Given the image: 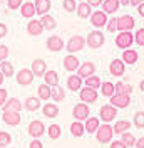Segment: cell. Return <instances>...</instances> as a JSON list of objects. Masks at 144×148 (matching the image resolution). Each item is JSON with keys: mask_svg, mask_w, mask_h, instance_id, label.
<instances>
[{"mask_svg": "<svg viewBox=\"0 0 144 148\" xmlns=\"http://www.w3.org/2000/svg\"><path fill=\"white\" fill-rule=\"evenodd\" d=\"M44 133H45V126L40 120H34L29 123V135L32 138H40Z\"/></svg>", "mask_w": 144, "mask_h": 148, "instance_id": "obj_9", "label": "cell"}, {"mask_svg": "<svg viewBox=\"0 0 144 148\" xmlns=\"http://www.w3.org/2000/svg\"><path fill=\"white\" fill-rule=\"evenodd\" d=\"M35 5L32 3V2H24L22 3V7H20V15L24 18H34L35 15Z\"/></svg>", "mask_w": 144, "mask_h": 148, "instance_id": "obj_20", "label": "cell"}, {"mask_svg": "<svg viewBox=\"0 0 144 148\" xmlns=\"http://www.w3.org/2000/svg\"><path fill=\"white\" fill-rule=\"evenodd\" d=\"M99 118H87L86 120V125H84V128L87 133H96L97 128H99Z\"/></svg>", "mask_w": 144, "mask_h": 148, "instance_id": "obj_34", "label": "cell"}, {"mask_svg": "<svg viewBox=\"0 0 144 148\" xmlns=\"http://www.w3.org/2000/svg\"><path fill=\"white\" fill-rule=\"evenodd\" d=\"M44 77V81H45V84H49L50 88H54V86H59V73H55V71H45V74L42 76Z\"/></svg>", "mask_w": 144, "mask_h": 148, "instance_id": "obj_23", "label": "cell"}, {"mask_svg": "<svg viewBox=\"0 0 144 148\" xmlns=\"http://www.w3.org/2000/svg\"><path fill=\"white\" fill-rule=\"evenodd\" d=\"M139 3H144V0H131V5H134V7H137Z\"/></svg>", "mask_w": 144, "mask_h": 148, "instance_id": "obj_56", "label": "cell"}, {"mask_svg": "<svg viewBox=\"0 0 144 148\" xmlns=\"http://www.w3.org/2000/svg\"><path fill=\"white\" fill-rule=\"evenodd\" d=\"M136 128H144V113L143 111H137L134 114V120H132Z\"/></svg>", "mask_w": 144, "mask_h": 148, "instance_id": "obj_42", "label": "cell"}, {"mask_svg": "<svg viewBox=\"0 0 144 148\" xmlns=\"http://www.w3.org/2000/svg\"><path fill=\"white\" fill-rule=\"evenodd\" d=\"M107 30L109 32H116L117 30V18H112V20H107Z\"/></svg>", "mask_w": 144, "mask_h": 148, "instance_id": "obj_48", "label": "cell"}, {"mask_svg": "<svg viewBox=\"0 0 144 148\" xmlns=\"http://www.w3.org/2000/svg\"><path fill=\"white\" fill-rule=\"evenodd\" d=\"M89 18H90V24L96 29H99V30L107 25V14H106L104 10H96V12H92Z\"/></svg>", "mask_w": 144, "mask_h": 148, "instance_id": "obj_4", "label": "cell"}, {"mask_svg": "<svg viewBox=\"0 0 144 148\" xmlns=\"http://www.w3.org/2000/svg\"><path fill=\"white\" fill-rule=\"evenodd\" d=\"M119 7H121L119 0H104L102 2V10L106 14H116L117 10H119Z\"/></svg>", "mask_w": 144, "mask_h": 148, "instance_id": "obj_26", "label": "cell"}, {"mask_svg": "<svg viewBox=\"0 0 144 148\" xmlns=\"http://www.w3.org/2000/svg\"><path fill=\"white\" fill-rule=\"evenodd\" d=\"M119 3L126 7V5H129V3H131V0H119Z\"/></svg>", "mask_w": 144, "mask_h": 148, "instance_id": "obj_57", "label": "cell"}, {"mask_svg": "<svg viewBox=\"0 0 144 148\" xmlns=\"http://www.w3.org/2000/svg\"><path fill=\"white\" fill-rule=\"evenodd\" d=\"M67 88L71 89V91H81L82 88V77L79 74H72L67 77Z\"/></svg>", "mask_w": 144, "mask_h": 148, "instance_id": "obj_21", "label": "cell"}, {"mask_svg": "<svg viewBox=\"0 0 144 148\" xmlns=\"http://www.w3.org/2000/svg\"><path fill=\"white\" fill-rule=\"evenodd\" d=\"M7 3H9V9L10 10H18L20 7H22L24 0H7Z\"/></svg>", "mask_w": 144, "mask_h": 148, "instance_id": "obj_46", "label": "cell"}, {"mask_svg": "<svg viewBox=\"0 0 144 148\" xmlns=\"http://www.w3.org/2000/svg\"><path fill=\"white\" fill-rule=\"evenodd\" d=\"M47 135H49V138L50 140H59L60 138V135H62V130H60V126L59 125H50L49 128H47Z\"/></svg>", "mask_w": 144, "mask_h": 148, "instance_id": "obj_36", "label": "cell"}, {"mask_svg": "<svg viewBox=\"0 0 144 148\" xmlns=\"http://www.w3.org/2000/svg\"><path fill=\"white\" fill-rule=\"evenodd\" d=\"M47 49H49L50 52H59V51L65 49V44H64L62 37H59V36H50L49 39H47Z\"/></svg>", "mask_w": 144, "mask_h": 148, "instance_id": "obj_12", "label": "cell"}, {"mask_svg": "<svg viewBox=\"0 0 144 148\" xmlns=\"http://www.w3.org/2000/svg\"><path fill=\"white\" fill-rule=\"evenodd\" d=\"M24 108L27 111H37L39 108H40V99L39 98H27L25 99V103H24Z\"/></svg>", "mask_w": 144, "mask_h": 148, "instance_id": "obj_33", "label": "cell"}, {"mask_svg": "<svg viewBox=\"0 0 144 148\" xmlns=\"http://www.w3.org/2000/svg\"><path fill=\"white\" fill-rule=\"evenodd\" d=\"M121 141L126 145L127 148L129 147H134L136 145V138H134V135L132 133H129V131H126V133H122V138H121Z\"/></svg>", "mask_w": 144, "mask_h": 148, "instance_id": "obj_41", "label": "cell"}, {"mask_svg": "<svg viewBox=\"0 0 144 148\" xmlns=\"http://www.w3.org/2000/svg\"><path fill=\"white\" fill-rule=\"evenodd\" d=\"M79 59L75 57L74 54H67L64 57V67H65V71H69V73H74V71H77L79 69Z\"/></svg>", "mask_w": 144, "mask_h": 148, "instance_id": "obj_15", "label": "cell"}, {"mask_svg": "<svg viewBox=\"0 0 144 148\" xmlns=\"http://www.w3.org/2000/svg\"><path fill=\"white\" fill-rule=\"evenodd\" d=\"M114 88H116L117 94H127V96H131V92H132V88L126 83H116Z\"/></svg>", "mask_w": 144, "mask_h": 148, "instance_id": "obj_39", "label": "cell"}, {"mask_svg": "<svg viewBox=\"0 0 144 148\" xmlns=\"http://www.w3.org/2000/svg\"><path fill=\"white\" fill-rule=\"evenodd\" d=\"M136 9H137V12H139V15H141V17H144V3H139Z\"/></svg>", "mask_w": 144, "mask_h": 148, "instance_id": "obj_55", "label": "cell"}, {"mask_svg": "<svg viewBox=\"0 0 144 148\" xmlns=\"http://www.w3.org/2000/svg\"><path fill=\"white\" fill-rule=\"evenodd\" d=\"M134 29V18L131 15H122L117 18V30L119 32H131Z\"/></svg>", "mask_w": 144, "mask_h": 148, "instance_id": "obj_11", "label": "cell"}, {"mask_svg": "<svg viewBox=\"0 0 144 148\" xmlns=\"http://www.w3.org/2000/svg\"><path fill=\"white\" fill-rule=\"evenodd\" d=\"M42 113H44V116H47V118H55V116H59V106L54 104V103H47L44 108H42Z\"/></svg>", "mask_w": 144, "mask_h": 148, "instance_id": "obj_29", "label": "cell"}, {"mask_svg": "<svg viewBox=\"0 0 144 148\" xmlns=\"http://www.w3.org/2000/svg\"><path fill=\"white\" fill-rule=\"evenodd\" d=\"M0 148H5V147H0Z\"/></svg>", "mask_w": 144, "mask_h": 148, "instance_id": "obj_60", "label": "cell"}, {"mask_svg": "<svg viewBox=\"0 0 144 148\" xmlns=\"http://www.w3.org/2000/svg\"><path fill=\"white\" fill-rule=\"evenodd\" d=\"M7 34H9V27H7L5 24H0V39L5 37Z\"/></svg>", "mask_w": 144, "mask_h": 148, "instance_id": "obj_51", "label": "cell"}, {"mask_svg": "<svg viewBox=\"0 0 144 148\" xmlns=\"http://www.w3.org/2000/svg\"><path fill=\"white\" fill-rule=\"evenodd\" d=\"M75 12H77V15L81 18H87V17H90V14H92V7H90L87 2H81V3H77Z\"/></svg>", "mask_w": 144, "mask_h": 148, "instance_id": "obj_25", "label": "cell"}, {"mask_svg": "<svg viewBox=\"0 0 144 148\" xmlns=\"http://www.w3.org/2000/svg\"><path fill=\"white\" fill-rule=\"evenodd\" d=\"M62 7H64L65 12H74V10L77 9V2H75V0H64Z\"/></svg>", "mask_w": 144, "mask_h": 148, "instance_id": "obj_44", "label": "cell"}, {"mask_svg": "<svg viewBox=\"0 0 144 148\" xmlns=\"http://www.w3.org/2000/svg\"><path fill=\"white\" fill-rule=\"evenodd\" d=\"M7 99H9V92H7V89L0 88V106H3Z\"/></svg>", "mask_w": 144, "mask_h": 148, "instance_id": "obj_49", "label": "cell"}, {"mask_svg": "<svg viewBox=\"0 0 144 148\" xmlns=\"http://www.w3.org/2000/svg\"><path fill=\"white\" fill-rule=\"evenodd\" d=\"M9 47L5 46V44H0V62H3L7 57H9Z\"/></svg>", "mask_w": 144, "mask_h": 148, "instance_id": "obj_47", "label": "cell"}, {"mask_svg": "<svg viewBox=\"0 0 144 148\" xmlns=\"http://www.w3.org/2000/svg\"><path fill=\"white\" fill-rule=\"evenodd\" d=\"M124 69H126V64H124V61L122 59H114L111 66H109V71L112 76H122L124 74Z\"/></svg>", "mask_w": 144, "mask_h": 148, "instance_id": "obj_18", "label": "cell"}, {"mask_svg": "<svg viewBox=\"0 0 144 148\" xmlns=\"http://www.w3.org/2000/svg\"><path fill=\"white\" fill-rule=\"evenodd\" d=\"M27 32L30 34V36H40L42 32H44V27H42V22L40 20H35V18H30L27 24Z\"/></svg>", "mask_w": 144, "mask_h": 148, "instance_id": "obj_16", "label": "cell"}, {"mask_svg": "<svg viewBox=\"0 0 144 148\" xmlns=\"http://www.w3.org/2000/svg\"><path fill=\"white\" fill-rule=\"evenodd\" d=\"M12 143V136L7 131H0V147H7Z\"/></svg>", "mask_w": 144, "mask_h": 148, "instance_id": "obj_43", "label": "cell"}, {"mask_svg": "<svg viewBox=\"0 0 144 148\" xmlns=\"http://www.w3.org/2000/svg\"><path fill=\"white\" fill-rule=\"evenodd\" d=\"M102 2L104 0H87V3L90 7H99V5H102Z\"/></svg>", "mask_w": 144, "mask_h": 148, "instance_id": "obj_53", "label": "cell"}, {"mask_svg": "<svg viewBox=\"0 0 144 148\" xmlns=\"http://www.w3.org/2000/svg\"><path fill=\"white\" fill-rule=\"evenodd\" d=\"M139 89H141V91L144 92V79H143V81H141V83H139Z\"/></svg>", "mask_w": 144, "mask_h": 148, "instance_id": "obj_58", "label": "cell"}, {"mask_svg": "<svg viewBox=\"0 0 144 148\" xmlns=\"http://www.w3.org/2000/svg\"><path fill=\"white\" fill-rule=\"evenodd\" d=\"M129 128H131V121H127V120H119V121H116L114 126H112L114 133H119V135L126 133Z\"/></svg>", "mask_w": 144, "mask_h": 148, "instance_id": "obj_31", "label": "cell"}, {"mask_svg": "<svg viewBox=\"0 0 144 148\" xmlns=\"http://www.w3.org/2000/svg\"><path fill=\"white\" fill-rule=\"evenodd\" d=\"M86 133V128H84V125H82V121H74L71 125V135L72 136H75V138H79Z\"/></svg>", "mask_w": 144, "mask_h": 148, "instance_id": "obj_32", "label": "cell"}, {"mask_svg": "<svg viewBox=\"0 0 144 148\" xmlns=\"http://www.w3.org/2000/svg\"><path fill=\"white\" fill-rule=\"evenodd\" d=\"M111 104L114 108H127L131 104V98L127 94H112L111 96Z\"/></svg>", "mask_w": 144, "mask_h": 148, "instance_id": "obj_14", "label": "cell"}, {"mask_svg": "<svg viewBox=\"0 0 144 148\" xmlns=\"http://www.w3.org/2000/svg\"><path fill=\"white\" fill-rule=\"evenodd\" d=\"M101 84H102V81L99 79V76H96V74L86 79V88H92V89H97V88H101Z\"/></svg>", "mask_w": 144, "mask_h": 148, "instance_id": "obj_40", "label": "cell"}, {"mask_svg": "<svg viewBox=\"0 0 144 148\" xmlns=\"http://www.w3.org/2000/svg\"><path fill=\"white\" fill-rule=\"evenodd\" d=\"M111 148H127V147L119 140V141H112V143H111Z\"/></svg>", "mask_w": 144, "mask_h": 148, "instance_id": "obj_52", "label": "cell"}, {"mask_svg": "<svg viewBox=\"0 0 144 148\" xmlns=\"http://www.w3.org/2000/svg\"><path fill=\"white\" fill-rule=\"evenodd\" d=\"M29 148H44V145H42V141H40L39 138H34L32 141H30Z\"/></svg>", "mask_w": 144, "mask_h": 148, "instance_id": "obj_50", "label": "cell"}, {"mask_svg": "<svg viewBox=\"0 0 144 148\" xmlns=\"http://www.w3.org/2000/svg\"><path fill=\"white\" fill-rule=\"evenodd\" d=\"M2 108H3V111H17V113H20V110L24 108V104L18 101L17 98H10V99L5 101V104Z\"/></svg>", "mask_w": 144, "mask_h": 148, "instance_id": "obj_22", "label": "cell"}, {"mask_svg": "<svg viewBox=\"0 0 144 148\" xmlns=\"http://www.w3.org/2000/svg\"><path fill=\"white\" fill-rule=\"evenodd\" d=\"M40 22H42V27L44 30H54L57 27V22H55V18L52 15H49V14H45L40 17Z\"/></svg>", "mask_w": 144, "mask_h": 148, "instance_id": "obj_28", "label": "cell"}, {"mask_svg": "<svg viewBox=\"0 0 144 148\" xmlns=\"http://www.w3.org/2000/svg\"><path fill=\"white\" fill-rule=\"evenodd\" d=\"M15 77H17V84H20V86H30L35 76L32 73V69L24 67V69H20V71L15 74Z\"/></svg>", "mask_w": 144, "mask_h": 148, "instance_id": "obj_8", "label": "cell"}, {"mask_svg": "<svg viewBox=\"0 0 144 148\" xmlns=\"http://www.w3.org/2000/svg\"><path fill=\"white\" fill-rule=\"evenodd\" d=\"M50 99H54V101H64L65 99V91H64V88L60 86H54L52 88V94H50Z\"/></svg>", "mask_w": 144, "mask_h": 148, "instance_id": "obj_35", "label": "cell"}, {"mask_svg": "<svg viewBox=\"0 0 144 148\" xmlns=\"http://www.w3.org/2000/svg\"><path fill=\"white\" fill-rule=\"evenodd\" d=\"M136 148H144V136H141L139 140H136Z\"/></svg>", "mask_w": 144, "mask_h": 148, "instance_id": "obj_54", "label": "cell"}, {"mask_svg": "<svg viewBox=\"0 0 144 148\" xmlns=\"http://www.w3.org/2000/svg\"><path fill=\"white\" fill-rule=\"evenodd\" d=\"M0 73L3 74L5 77H12L14 76V66L10 64L9 61H3V62H0Z\"/></svg>", "mask_w": 144, "mask_h": 148, "instance_id": "obj_38", "label": "cell"}, {"mask_svg": "<svg viewBox=\"0 0 144 148\" xmlns=\"http://www.w3.org/2000/svg\"><path fill=\"white\" fill-rule=\"evenodd\" d=\"M122 61H124V64H129V66L136 64L137 62V52L134 49H126L122 52Z\"/></svg>", "mask_w": 144, "mask_h": 148, "instance_id": "obj_27", "label": "cell"}, {"mask_svg": "<svg viewBox=\"0 0 144 148\" xmlns=\"http://www.w3.org/2000/svg\"><path fill=\"white\" fill-rule=\"evenodd\" d=\"M112 135H114V130H112V126L109 123L101 125L97 128V131H96V138H97L99 143H109L112 140Z\"/></svg>", "mask_w": 144, "mask_h": 148, "instance_id": "obj_2", "label": "cell"}, {"mask_svg": "<svg viewBox=\"0 0 144 148\" xmlns=\"http://www.w3.org/2000/svg\"><path fill=\"white\" fill-rule=\"evenodd\" d=\"M2 120L5 121L7 125H10V126H18V123H20V113H17V111H3Z\"/></svg>", "mask_w": 144, "mask_h": 148, "instance_id": "obj_17", "label": "cell"}, {"mask_svg": "<svg viewBox=\"0 0 144 148\" xmlns=\"http://www.w3.org/2000/svg\"><path fill=\"white\" fill-rule=\"evenodd\" d=\"M45 71H47V64H45L44 59H35L32 62V73H34V76H44Z\"/></svg>", "mask_w": 144, "mask_h": 148, "instance_id": "obj_24", "label": "cell"}, {"mask_svg": "<svg viewBox=\"0 0 144 148\" xmlns=\"http://www.w3.org/2000/svg\"><path fill=\"white\" fill-rule=\"evenodd\" d=\"M89 114H90V110L86 103H77L74 106V110H72V116L75 118V121H86L89 118Z\"/></svg>", "mask_w": 144, "mask_h": 148, "instance_id": "obj_5", "label": "cell"}, {"mask_svg": "<svg viewBox=\"0 0 144 148\" xmlns=\"http://www.w3.org/2000/svg\"><path fill=\"white\" fill-rule=\"evenodd\" d=\"M79 96H81V101L86 103V104L96 103L97 101V89H92V88H81Z\"/></svg>", "mask_w": 144, "mask_h": 148, "instance_id": "obj_10", "label": "cell"}, {"mask_svg": "<svg viewBox=\"0 0 144 148\" xmlns=\"http://www.w3.org/2000/svg\"><path fill=\"white\" fill-rule=\"evenodd\" d=\"M101 92H102V96H107V98H111L112 94H116V88H114V84H112V83L106 81V83L101 84Z\"/></svg>", "mask_w": 144, "mask_h": 148, "instance_id": "obj_37", "label": "cell"}, {"mask_svg": "<svg viewBox=\"0 0 144 148\" xmlns=\"http://www.w3.org/2000/svg\"><path fill=\"white\" fill-rule=\"evenodd\" d=\"M37 91H39V99H42V101H47V99H50V94H52V88L49 86V84H40L39 88H37Z\"/></svg>", "mask_w": 144, "mask_h": 148, "instance_id": "obj_30", "label": "cell"}, {"mask_svg": "<svg viewBox=\"0 0 144 148\" xmlns=\"http://www.w3.org/2000/svg\"><path fill=\"white\" fill-rule=\"evenodd\" d=\"M34 5H35V12L42 17L45 14H49V10L52 7V2H50V0H35Z\"/></svg>", "mask_w": 144, "mask_h": 148, "instance_id": "obj_19", "label": "cell"}, {"mask_svg": "<svg viewBox=\"0 0 144 148\" xmlns=\"http://www.w3.org/2000/svg\"><path fill=\"white\" fill-rule=\"evenodd\" d=\"M84 46H86V39H84V37L82 36H72L71 39H69V42L65 44V49L69 51V54H74V52L82 51Z\"/></svg>", "mask_w": 144, "mask_h": 148, "instance_id": "obj_3", "label": "cell"}, {"mask_svg": "<svg viewBox=\"0 0 144 148\" xmlns=\"http://www.w3.org/2000/svg\"><path fill=\"white\" fill-rule=\"evenodd\" d=\"M116 116H117V108H114L112 104H104V106L99 110V118L104 121V123L114 121Z\"/></svg>", "mask_w": 144, "mask_h": 148, "instance_id": "obj_6", "label": "cell"}, {"mask_svg": "<svg viewBox=\"0 0 144 148\" xmlns=\"http://www.w3.org/2000/svg\"><path fill=\"white\" fill-rule=\"evenodd\" d=\"M132 42H134V34H131V32H119L116 37V46L119 49H122V51L131 47Z\"/></svg>", "mask_w": 144, "mask_h": 148, "instance_id": "obj_7", "label": "cell"}, {"mask_svg": "<svg viewBox=\"0 0 144 148\" xmlns=\"http://www.w3.org/2000/svg\"><path fill=\"white\" fill-rule=\"evenodd\" d=\"M3 79H5V76L0 73V86H2V83H3Z\"/></svg>", "mask_w": 144, "mask_h": 148, "instance_id": "obj_59", "label": "cell"}, {"mask_svg": "<svg viewBox=\"0 0 144 148\" xmlns=\"http://www.w3.org/2000/svg\"><path fill=\"white\" fill-rule=\"evenodd\" d=\"M134 42L137 44V46H144V29H139L137 32L134 34Z\"/></svg>", "mask_w": 144, "mask_h": 148, "instance_id": "obj_45", "label": "cell"}, {"mask_svg": "<svg viewBox=\"0 0 144 148\" xmlns=\"http://www.w3.org/2000/svg\"><path fill=\"white\" fill-rule=\"evenodd\" d=\"M77 74L81 76L82 79H87V77H90V76H94V74H96V64L90 62V61H86L84 64L79 66Z\"/></svg>", "mask_w": 144, "mask_h": 148, "instance_id": "obj_13", "label": "cell"}, {"mask_svg": "<svg viewBox=\"0 0 144 148\" xmlns=\"http://www.w3.org/2000/svg\"><path fill=\"white\" fill-rule=\"evenodd\" d=\"M104 42H106V37H104V34L101 32L99 29L89 32L87 37H86V44H87L90 49H99V47L104 46Z\"/></svg>", "mask_w": 144, "mask_h": 148, "instance_id": "obj_1", "label": "cell"}]
</instances>
